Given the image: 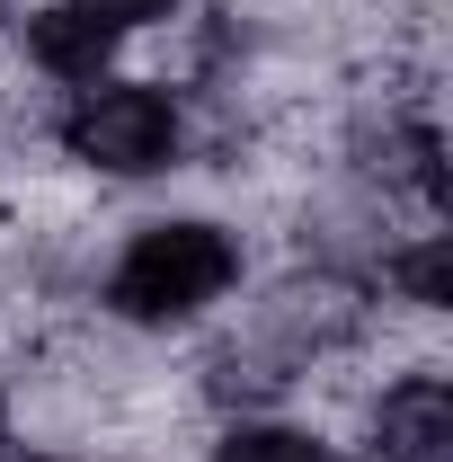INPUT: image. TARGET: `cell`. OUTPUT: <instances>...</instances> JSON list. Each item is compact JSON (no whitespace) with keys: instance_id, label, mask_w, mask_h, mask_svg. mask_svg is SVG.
<instances>
[{"instance_id":"cell-8","label":"cell","mask_w":453,"mask_h":462,"mask_svg":"<svg viewBox=\"0 0 453 462\" xmlns=\"http://www.w3.org/2000/svg\"><path fill=\"white\" fill-rule=\"evenodd\" d=\"M18 462H45V454H18Z\"/></svg>"},{"instance_id":"cell-4","label":"cell","mask_w":453,"mask_h":462,"mask_svg":"<svg viewBox=\"0 0 453 462\" xmlns=\"http://www.w3.org/2000/svg\"><path fill=\"white\" fill-rule=\"evenodd\" d=\"M116 36H125V27L98 18L89 0H54V9H36V18H27V54H36V71L80 80V89L116 62Z\"/></svg>"},{"instance_id":"cell-1","label":"cell","mask_w":453,"mask_h":462,"mask_svg":"<svg viewBox=\"0 0 453 462\" xmlns=\"http://www.w3.org/2000/svg\"><path fill=\"white\" fill-rule=\"evenodd\" d=\"M231 276H240L231 231H214V223H152V231H134V249L116 258L107 302L125 320H187V311L223 302Z\"/></svg>"},{"instance_id":"cell-10","label":"cell","mask_w":453,"mask_h":462,"mask_svg":"<svg viewBox=\"0 0 453 462\" xmlns=\"http://www.w3.org/2000/svg\"><path fill=\"white\" fill-rule=\"evenodd\" d=\"M320 462H329V454H320Z\"/></svg>"},{"instance_id":"cell-9","label":"cell","mask_w":453,"mask_h":462,"mask_svg":"<svg viewBox=\"0 0 453 462\" xmlns=\"http://www.w3.org/2000/svg\"><path fill=\"white\" fill-rule=\"evenodd\" d=\"M0 418H9V401H0Z\"/></svg>"},{"instance_id":"cell-5","label":"cell","mask_w":453,"mask_h":462,"mask_svg":"<svg viewBox=\"0 0 453 462\" xmlns=\"http://www.w3.org/2000/svg\"><path fill=\"white\" fill-rule=\"evenodd\" d=\"M392 285L418 302V311H445L453 302V240L436 231V240H418V249H400L392 258Z\"/></svg>"},{"instance_id":"cell-3","label":"cell","mask_w":453,"mask_h":462,"mask_svg":"<svg viewBox=\"0 0 453 462\" xmlns=\"http://www.w3.org/2000/svg\"><path fill=\"white\" fill-rule=\"evenodd\" d=\"M374 445H383V462H453V392L436 374L392 383L374 409Z\"/></svg>"},{"instance_id":"cell-7","label":"cell","mask_w":453,"mask_h":462,"mask_svg":"<svg viewBox=\"0 0 453 462\" xmlns=\"http://www.w3.org/2000/svg\"><path fill=\"white\" fill-rule=\"evenodd\" d=\"M98 18H116V27H152V18H170L178 0H89Z\"/></svg>"},{"instance_id":"cell-2","label":"cell","mask_w":453,"mask_h":462,"mask_svg":"<svg viewBox=\"0 0 453 462\" xmlns=\"http://www.w3.org/2000/svg\"><path fill=\"white\" fill-rule=\"evenodd\" d=\"M62 152L116 178H152L178 161V107L143 80H89L62 116Z\"/></svg>"},{"instance_id":"cell-6","label":"cell","mask_w":453,"mask_h":462,"mask_svg":"<svg viewBox=\"0 0 453 462\" xmlns=\"http://www.w3.org/2000/svg\"><path fill=\"white\" fill-rule=\"evenodd\" d=\"M214 462H320V445L293 436V427H231L214 445Z\"/></svg>"}]
</instances>
